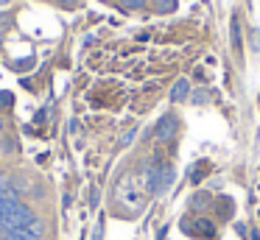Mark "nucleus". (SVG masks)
I'll return each instance as SVG.
<instances>
[{
	"label": "nucleus",
	"mask_w": 260,
	"mask_h": 240,
	"mask_svg": "<svg viewBox=\"0 0 260 240\" xmlns=\"http://www.w3.org/2000/svg\"><path fill=\"white\" fill-rule=\"evenodd\" d=\"M42 234H45V221H42L40 215L34 218V221L23 223V226L17 229H9L3 237L6 240H42Z\"/></svg>",
	"instance_id": "f257e3e1"
},
{
	"label": "nucleus",
	"mask_w": 260,
	"mask_h": 240,
	"mask_svg": "<svg viewBox=\"0 0 260 240\" xmlns=\"http://www.w3.org/2000/svg\"><path fill=\"white\" fill-rule=\"evenodd\" d=\"M37 218V212L31 210L25 201H17V207H14L12 212H9V218H6V223H3V234L9 232V229H17V226H23V223H28V221H34Z\"/></svg>",
	"instance_id": "f03ea898"
},
{
	"label": "nucleus",
	"mask_w": 260,
	"mask_h": 240,
	"mask_svg": "<svg viewBox=\"0 0 260 240\" xmlns=\"http://www.w3.org/2000/svg\"><path fill=\"white\" fill-rule=\"evenodd\" d=\"M154 134H157L159 143H168V140H174V134H176V117H174V115L159 117V123H157V128H154Z\"/></svg>",
	"instance_id": "7ed1b4c3"
},
{
	"label": "nucleus",
	"mask_w": 260,
	"mask_h": 240,
	"mask_svg": "<svg viewBox=\"0 0 260 240\" xmlns=\"http://www.w3.org/2000/svg\"><path fill=\"white\" fill-rule=\"evenodd\" d=\"M185 229L187 234H202V237H213L215 234V226H213V221H207V218H199V221H185Z\"/></svg>",
	"instance_id": "20e7f679"
},
{
	"label": "nucleus",
	"mask_w": 260,
	"mask_h": 240,
	"mask_svg": "<svg viewBox=\"0 0 260 240\" xmlns=\"http://www.w3.org/2000/svg\"><path fill=\"white\" fill-rule=\"evenodd\" d=\"M159 170H162V165H159V162H148L146 173H143V190H146V193H154V190H157Z\"/></svg>",
	"instance_id": "39448f33"
},
{
	"label": "nucleus",
	"mask_w": 260,
	"mask_h": 240,
	"mask_svg": "<svg viewBox=\"0 0 260 240\" xmlns=\"http://www.w3.org/2000/svg\"><path fill=\"white\" fill-rule=\"evenodd\" d=\"M171 184H174V167L162 165V170H159V182H157V190H154V195H165V193H168Z\"/></svg>",
	"instance_id": "423d86ee"
},
{
	"label": "nucleus",
	"mask_w": 260,
	"mask_h": 240,
	"mask_svg": "<svg viewBox=\"0 0 260 240\" xmlns=\"http://www.w3.org/2000/svg\"><path fill=\"white\" fill-rule=\"evenodd\" d=\"M0 195L3 198H20V187L9 176H3V173H0Z\"/></svg>",
	"instance_id": "0eeeda50"
},
{
	"label": "nucleus",
	"mask_w": 260,
	"mask_h": 240,
	"mask_svg": "<svg viewBox=\"0 0 260 240\" xmlns=\"http://www.w3.org/2000/svg\"><path fill=\"white\" fill-rule=\"evenodd\" d=\"M187 95H190V81H187V78H179V81L174 84V89H171V100L179 104V100H185Z\"/></svg>",
	"instance_id": "6e6552de"
},
{
	"label": "nucleus",
	"mask_w": 260,
	"mask_h": 240,
	"mask_svg": "<svg viewBox=\"0 0 260 240\" xmlns=\"http://www.w3.org/2000/svg\"><path fill=\"white\" fill-rule=\"evenodd\" d=\"M17 201H20V198H3V195H0V232H3V223H6L9 212L17 207Z\"/></svg>",
	"instance_id": "1a4fd4ad"
},
{
	"label": "nucleus",
	"mask_w": 260,
	"mask_h": 240,
	"mask_svg": "<svg viewBox=\"0 0 260 240\" xmlns=\"http://www.w3.org/2000/svg\"><path fill=\"white\" fill-rule=\"evenodd\" d=\"M120 6H123V9H143L146 0H120Z\"/></svg>",
	"instance_id": "9d476101"
},
{
	"label": "nucleus",
	"mask_w": 260,
	"mask_h": 240,
	"mask_svg": "<svg viewBox=\"0 0 260 240\" xmlns=\"http://www.w3.org/2000/svg\"><path fill=\"white\" fill-rule=\"evenodd\" d=\"M174 6H176L174 0H159V3H157V9H159V11H171Z\"/></svg>",
	"instance_id": "9b49d317"
},
{
	"label": "nucleus",
	"mask_w": 260,
	"mask_h": 240,
	"mask_svg": "<svg viewBox=\"0 0 260 240\" xmlns=\"http://www.w3.org/2000/svg\"><path fill=\"white\" fill-rule=\"evenodd\" d=\"M204 204H207V195H196V198H193V207H196V210H202Z\"/></svg>",
	"instance_id": "f8f14e48"
},
{
	"label": "nucleus",
	"mask_w": 260,
	"mask_h": 240,
	"mask_svg": "<svg viewBox=\"0 0 260 240\" xmlns=\"http://www.w3.org/2000/svg\"><path fill=\"white\" fill-rule=\"evenodd\" d=\"M135 134H137L135 128H132V131H126V134H123V140H120V143H123V145H129L132 140H135Z\"/></svg>",
	"instance_id": "ddd939ff"
},
{
	"label": "nucleus",
	"mask_w": 260,
	"mask_h": 240,
	"mask_svg": "<svg viewBox=\"0 0 260 240\" xmlns=\"http://www.w3.org/2000/svg\"><path fill=\"white\" fill-rule=\"evenodd\" d=\"M62 3H76V0H62Z\"/></svg>",
	"instance_id": "4468645a"
},
{
	"label": "nucleus",
	"mask_w": 260,
	"mask_h": 240,
	"mask_svg": "<svg viewBox=\"0 0 260 240\" xmlns=\"http://www.w3.org/2000/svg\"><path fill=\"white\" fill-rule=\"evenodd\" d=\"M0 131H3V120H0Z\"/></svg>",
	"instance_id": "2eb2a0df"
},
{
	"label": "nucleus",
	"mask_w": 260,
	"mask_h": 240,
	"mask_svg": "<svg viewBox=\"0 0 260 240\" xmlns=\"http://www.w3.org/2000/svg\"><path fill=\"white\" fill-rule=\"evenodd\" d=\"M0 3H6V0H0Z\"/></svg>",
	"instance_id": "dca6fc26"
}]
</instances>
